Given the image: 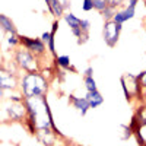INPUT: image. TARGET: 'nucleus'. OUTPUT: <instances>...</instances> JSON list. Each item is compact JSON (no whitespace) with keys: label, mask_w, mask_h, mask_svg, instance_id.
<instances>
[{"label":"nucleus","mask_w":146,"mask_h":146,"mask_svg":"<svg viewBox=\"0 0 146 146\" xmlns=\"http://www.w3.org/2000/svg\"><path fill=\"white\" fill-rule=\"evenodd\" d=\"M48 91V80L44 78L41 72L27 73L21 78V94H23L27 100L45 96Z\"/></svg>","instance_id":"nucleus-1"},{"label":"nucleus","mask_w":146,"mask_h":146,"mask_svg":"<svg viewBox=\"0 0 146 146\" xmlns=\"http://www.w3.org/2000/svg\"><path fill=\"white\" fill-rule=\"evenodd\" d=\"M13 58L18 63V66L21 67V70L27 72V73H36V72H41V69H42L41 63H40V58L35 57L29 50H27L22 45L15 48Z\"/></svg>","instance_id":"nucleus-2"},{"label":"nucleus","mask_w":146,"mask_h":146,"mask_svg":"<svg viewBox=\"0 0 146 146\" xmlns=\"http://www.w3.org/2000/svg\"><path fill=\"white\" fill-rule=\"evenodd\" d=\"M120 83H121V89H123V92H124V96H126L127 102H133L135 98L139 100V101H143L142 88L139 85L137 76L131 75V73H124V75L120 78Z\"/></svg>","instance_id":"nucleus-3"},{"label":"nucleus","mask_w":146,"mask_h":146,"mask_svg":"<svg viewBox=\"0 0 146 146\" xmlns=\"http://www.w3.org/2000/svg\"><path fill=\"white\" fill-rule=\"evenodd\" d=\"M25 100L21 101V102H12V101H9L10 104L5 107L6 120H10V121H22V120L25 121L27 120V117H28V107H27Z\"/></svg>","instance_id":"nucleus-4"},{"label":"nucleus","mask_w":146,"mask_h":146,"mask_svg":"<svg viewBox=\"0 0 146 146\" xmlns=\"http://www.w3.org/2000/svg\"><path fill=\"white\" fill-rule=\"evenodd\" d=\"M133 130V135H135L137 145L139 146H146V120L142 115V111L137 110V113L131 117V121L129 124Z\"/></svg>","instance_id":"nucleus-5"},{"label":"nucleus","mask_w":146,"mask_h":146,"mask_svg":"<svg viewBox=\"0 0 146 146\" xmlns=\"http://www.w3.org/2000/svg\"><path fill=\"white\" fill-rule=\"evenodd\" d=\"M123 25L121 23H117L114 21H105L104 23V28H102V36H104V41L108 47H115L120 38V32Z\"/></svg>","instance_id":"nucleus-6"},{"label":"nucleus","mask_w":146,"mask_h":146,"mask_svg":"<svg viewBox=\"0 0 146 146\" xmlns=\"http://www.w3.org/2000/svg\"><path fill=\"white\" fill-rule=\"evenodd\" d=\"M19 38H21V45L29 50L35 57L38 58L45 57L48 48L45 47V42L41 38H29V36H25V35H19Z\"/></svg>","instance_id":"nucleus-7"},{"label":"nucleus","mask_w":146,"mask_h":146,"mask_svg":"<svg viewBox=\"0 0 146 146\" xmlns=\"http://www.w3.org/2000/svg\"><path fill=\"white\" fill-rule=\"evenodd\" d=\"M21 88V80L18 75H12V73L0 69V89L2 91H16Z\"/></svg>","instance_id":"nucleus-8"},{"label":"nucleus","mask_w":146,"mask_h":146,"mask_svg":"<svg viewBox=\"0 0 146 146\" xmlns=\"http://www.w3.org/2000/svg\"><path fill=\"white\" fill-rule=\"evenodd\" d=\"M35 137L44 146H57V142H58V135L51 127H48V129H38L36 133H35Z\"/></svg>","instance_id":"nucleus-9"},{"label":"nucleus","mask_w":146,"mask_h":146,"mask_svg":"<svg viewBox=\"0 0 146 146\" xmlns=\"http://www.w3.org/2000/svg\"><path fill=\"white\" fill-rule=\"evenodd\" d=\"M64 21H66V23L70 27V31H72V34L78 38V41L82 38V35H83V31H82V28H80V21L82 19H79L78 16H75L72 13V12H67V13H64Z\"/></svg>","instance_id":"nucleus-10"},{"label":"nucleus","mask_w":146,"mask_h":146,"mask_svg":"<svg viewBox=\"0 0 146 146\" xmlns=\"http://www.w3.org/2000/svg\"><path fill=\"white\" fill-rule=\"evenodd\" d=\"M69 102L72 104L73 108H76V110H78L79 114H80L82 117L86 115V113L91 110L89 102H88V100L85 98V96H76V95L70 94V95H69Z\"/></svg>","instance_id":"nucleus-11"},{"label":"nucleus","mask_w":146,"mask_h":146,"mask_svg":"<svg viewBox=\"0 0 146 146\" xmlns=\"http://www.w3.org/2000/svg\"><path fill=\"white\" fill-rule=\"evenodd\" d=\"M135 15H136V12H135V7H130V6H127V7H124L123 10H117V13H115V16H114V22H117V23H123L126 22V21H129V19H133L135 18Z\"/></svg>","instance_id":"nucleus-12"},{"label":"nucleus","mask_w":146,"mask_h":146,"mask_svg":"<svg viewBox=\"0 0 146 146\" xmlns=\"http://www.w3.org/2000/svg\"><path fill=\"white\" fill-rule=\"evenodd\" d=\"M47 7L50 10V13L56 18L64 16V6H63V2H60V0H50Z\"/></svg>","instance_id":"nucleus-13"},{"label":"nucleus","mask_w":146,"mask_h":146,"mask_svg":"<svg viewBox=\"0 0 146 146\" xmlns=\"http://www.w3.org/2000/svg\"><path fill=\"white\" fill-rule=\"evenodd\" d=\"M0 27H2L5 34H18V29L15 27L13 21L7 18L6 15H0Z\"/></svg>","instance_id":"nucleus-14"},{"label":"nucleus","mask_w":146,"mask_h":146,"mask_svg":"<svg viewBox=\"0 0 146 146\" xmlns=\"http://www.w3.org/2000/svg\"><path fill=\"white\" fill-rule=\"evenodd\" d=\"M85 98L88 100V102H89V107H91V108H96V107H100V105L104 102V96L100 94V91L86 92Z\"/></svg>","instance_id":"nucleus-15"},{"label":"nucleus","mask_w":146,"mask_h":146,"mask_svg":"<svg viewBox=\"0 0 146 146\" xmlns=\"http://www.w3.org/2000/svg\"><path fill=\"white\" fill-rule=\"evenodd\" d=\"M0 69H3V70L12 73V75H18V76H19V70H21V67H19L18 63L15 62V58L5 60V62L2 63V67H0Z\"/></svg>","instance_id":"nucleus-16"},{"label":"nucleus","mask_w":146,"mask_h":146,"mask_svg":"<svg viewBox=\"0 0 146 146\" xmlns=\"http://www.w3.org/2000/svg\"><path fill=\"white\" fill-rule=\"evenodd\" d=\"M56 64L60 69H64V70H70L72 69L73 72H76V69L72 66V62H70L69 56H57L56 57Z\"/></svg>","instance_id":"nucleus-17"},{"label":"nucleus","mask_w":146,"mask_h":146,"mask_svg":"<svg viewBox=\"0 0 146 146\" xmlns=\"http://www.w3.org/2000/svg\"><path fill=\"white\" fill-rule=\"evenodd\" d=\"M83 83H85V88H86V92L98 91V88H96V82H95L94 76H83Z\"/></svg>","instance_id":"nucleus-18"},{"label":"nucleus","mask_w":146,"mask_h":146,"mask_svg":"<svg viewBox=\"0 0 146 146\" xmlns=\"http://www.w3.org/2000/svg\"><path fill=\"white\" fill-rule=\"evenodd\" d=\"M117 10H118V9H115V7H113V6H107V7L101 12L104 21H113L114 16H115V13H117Z\"/></svg>","instance_id":"nucleus-19"},{"label":"nucleus","mask_w":146,"mask_h":146,"mask_svg":"<svg viewBox=\"0 0 146 146\" xmlns=\"http://www.w3.org/2000/svg\"><path fill=\"white\" fill-rule=\"evenodd\" d=\"M121 129H123V135H121V140H129L131 136H135V135H133V130H131V127H130V126L123 124V126H121Z\"/></svg>","instance_id":"nucleus-20"},{"label":"nucleus","mask_w":146,"mask_h":146,"mask_svg":"<svg viewBox=\"0 0 146 146\" xmlns=\"http://www.w3.org/2000/svg\"><path fill=\"white\" fill-rule=\"evenodd\" d=\"M94 6H95V10H98L101 13V12L108 6V3H107V0H94Z\"/></svg>","instance_id":"nucleus-21"},{"label":"nucleus","mask_w":146,"mask_h":146,"mask_svg":"<svg viewBox=\"0 0 146 146\" xmlns=\"http://www.w3.org/2000/svg\"><path fill=\"white\" fill-rule=\"evenodd\" d=\"M137 80H139L140 88L145 89L146 88V70H143L142 73H139V75H137Z\"/></svg>","instance_id":"nucleus-22"},{"label":"nucleus","mask_w":146,"mask_h":146,"mask_svg":"<svg viewBox=\"0 0 146 146\" xmlns=\"http://www.w3.org/2000/svg\"><path fill=\"white\" fill-rule=\"evenodd\" d=\"M94 9H95L94 2H91V0H83V3H82V10L91 12V10H94Z\"/></svg>","instance_id":"nucleus-23"},{"label":"nucleus","mask_w":146,"mask_h":146,"mask_svg":"<svg viewBox=\"0 0 146 146\" xmlns=\"http://www.w3.org/2000/svg\"><path fill=\"white\" fill-rule=\"evenodd\" d=\"M80 28L83 31V34H89V29H91V22L88 19H82L80 21Z\"/></svg>","instance_id":"nucleus-24"},{"label":"nucleus","mask_w":146,"mask_h":146,"mask_svg":"<svg viewBox=\"0 0 146 146\" xmlns=\"http://www.w3.org/2000/svg\"><path fill=\"white\" fill-rule=\"evenodd\" d=\"M47 48L50 54H56V41H54V36H51V40L47 42Z\"/></svg>","instance_id":"nucleus-25"},{"label":"nucleus","mask_w":146,"mask_h":146,"mask_svg":"<svg viewBox=\"0 0 146 146\" xmlns=\"http://www.w3.org/2000/svg\"><path fill=\"white\" fill-rule=\"evenodd\" d=\"M107 3H108V6H113V7H115V9H118L121 5H123V2H121V0H107Z\"/></svg>","instance_id":"nucleus-26"},{"label":"nucleus","mask_w":146,"mask_h":146,"mask_svg":"<svg viewBox=\"0 0 146 146\" xmlns=\"http://www.w3.org/2000/svg\"><path fill=\"white\" fill-rule=\"evenodd\" d=\"M53 28H51V36H56V32H57V29H58V21H54L53 22V25H51Z\"/></svg>","instance_id":"nucleus-27"},{"label":"nucleus","mask_w":146,"mask_h":146,"mask_svg":"<svg viewBox=\"0 0 146 146\" xmlns=\"http://www.w3.org/2000/svg\"><path fill=\"white\" fill-rule=\"evenodd\" d=\"M41 40H42V41H44V42L47 44L48 41L51 40V32H44V34L41 35Z\"/></svg>","instance_id":"nucleus-28"},{"label":"nucleus","mask_w":146,"mask_h":146,"mask_svg":"<svg viewBox=\"0 0 146 146\" xmlns=\"http://www.w3.org/2000/svg\"><path fill=\"white\" fill-rule=\"evenodd\" d=\"M83 76H94V69L89 66L86 70H85V75H83Z\"/></svg>","instance_id":"nucleus-29"},{"label":"nucleus","mask_w":146,"mask_h":146,"mask_svg":"<svg viewBox=\"0 0 146 146\" xmlns=\"http://www.w3.org/2000/svg\"><path fill=\"white\" fill-rule=\"evenodd\" d=\"M137 2H139V0H129V6L130 7H136Z\"/></svg>","instance_id":"nucleus-30"},{"label":"nucleus","mask_w":146,"mask_h":146,"mask_svg":"<svg viewBox=\"0 0 146 146\" xmlns=\"http://www.w3.org/2000/svg\"><path fill=\"white\" fill-rule=\"evenodd\" d=\"M63 6H64V9H69V7L72 6V3L69 2V0H64V2H63Z\"/></svg>","instance_id":"nucleus-31"},{"label":"nucleus","mask_w":146,"mask_h":146,"mask_svg":"<svg viewBox=\"0 0 146 146\" xmlns=\"http://www.w3.org/2000/svg\"><path fill=\"white\" fill-rule=\"evenodd\" d=\"M60 146H69V145H60Z\"/></svg>","instance_id":"nucleus-32"},{"label":"nucleus","mask_w":146,"mask_h":146,"mask_svg":"<svg viewBox=\"0 0 146 146\" xmlns=\"http://www.w3.org/2000/svg\"><path fill=\"white\" fill-rule=\"evenodd\" d=\"M91 2H94V0H91Z\"/></svg>","instance_id":"nucleus-33"},{"label":"nucleus","mask_w":146,"mask_h":146,"mask_svg":"<svg viewBox=\"0 0 146 146\" xmlns=\"http://www.w3.org/2000/svg\"><path fill=\"white\" fill-rule=\"evenodd\" d=\"M79 146H80V145H79Z\"/></svg>","instance_id":"nucleus-34"}]
</instances>
